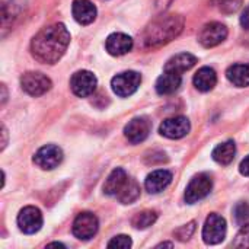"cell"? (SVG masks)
<instances>
[{"mask_svg": "<svg viewBox=\"0 0 249 249\" xmlns=\"http://www.w3.org/2000/svg\"><path fill=\"white\" fill-rule=\"evenodd\" d=\"M1 136H3V142H1V150H3L7 144V130L4 125H1Z\"/></svg>", "mask_w": 249, "mask_h": 249, "instance_id": "obj_33", "label": "cell"}, {"mask_svg": "<svg viewBox=\"0 0 249 249\" xmlns=\"http://www.w3.org/2000/svg\"><path fill=\"white\" fill-rule=\"evenodd\" d=\"M239 22H241V25H242L244 29L249 31V4L242 10L241 18H239Z\"/></svg>", "mask_w": 249, "mask_h": 249, "instance_id": "obj_30", "label": "cell"}, {"mask_svg": "<svg viewBox=\"0 0 249 249\" xmlns=\"http://www.w3.org/2000/svg\"><path fill=\"white\" fill-rule=\"evenodd\" d=\"M228 38V28L220 22H210L204 25L198 34V42L206 48H213Z\"/></svg>", "mask_w": 249, "mask_h": 249, "instance_id": "obj_9", "label": "cell"}, {"mask_svg": "<svg viewBox=\"0 0 249 249\" xmlns=\"http://www.w3.org/2000/svg\"><path fill=\"white\" fill-rule=\"evenodd\" d=\"M212 188H213V179H212V177L209 174L196 175L190 181V184H188V187L185 190V196H184L185 203L194 204V203L206 198L210 194Z\"/></svg>", "mask_w": 249, "mask_h": 249, "instance_id": "obj_4", "label": "cell"}, {"mask_svg": "<svg viewBox=\"0 0 249 249\" xmlns=\"http://www.w3.org/2000/svg\"><path fill=\"white\" fill-rule=\"evenodd\" d=\"M105 48L111 55L120 57L131 51L133 48V38L123 32L111 34L105 41Z\"/></svg>", "mask_w": 249, "mask_h": 249, "instance_id": "obj_14", "label": "cell"}, {"mask_svg": "<svg viewBox=\"0 0 249 249\" xmlns=\"http://www.w3.org/2000/svg\"><path fill=\"white\" fill-rule=\"evenodd\" d=\"M184 23L181 15H162L156 18L143 32V45L153 50L169 44L182 32Z\"/></svg>", "mask_w": 249, "mask_h": 249, "instance_id": "obj_2", "label": "cell"}, {"mask_svg": "<svg viewBox=\"0 0 249 249\" xmlns=\"http://www.w3.org/2000/svg\"><path fill=\"white\" fill-rule=\"evenodd\" d=\"M139 197H140V185L134 179L128 178V181L125 182L124 188L117 196V200L121 204H133L134 201L139 200Z\"/></svg>", "mask_w": 249, "mask_h": 249, "instance_id": "obj_23", "label": "cell"}, {"mask_svg": "<svg viewBox=\"0 0 249 249\" xmlns=\"http://www.w3.org/2000/svg\"><path fill=\"white\" fill-rule=\"evenodd\" d=\"M127 181H128V175L125 174V171L123 168H117L107 178V181L104 184V193L107 196L117 197L120 194V191L124 188Z\"/></svg>", "mask_w": 249, "mask_h": 249, "instance_id": "obj_18", "label": "cell"}, {"mask_svg": "<svg viewBox=\"0 0 249 249\" xmlns=\"http://www.w3.org/2000/svg\"><path fill=\"white\" fill-rule=\"evenodd\" d=\"M61 160H63V150L55 144L42 146L34 155V163L44 171H51L57 168L61 163Z\"/></svg>", "mask_w": 249, "mask_h": 249, "instance_id": "obj_10", "label": "cell"}, {"mask_svg": "<svg viewBox=\"0 0 249 249\" xmlns=\"http://www.w3.org/2000/svg\"><path fill=\"white\" fill-rule=\"evenodd\" d=\"M194 232H196V222H190V223L181 226L179 229H177L174 235H175V238H177L178 241L187 242V241H190V238L194 235Z\"/></svg>", "mask_w": 249, "mask_h": 249, "instance_id": "obj_28", "label": "cell"}, {"mask_svg": "<svg viewBox=\"0 0 249 249\" xmlns=\"http://www.w3.org/2000/svg\"><path fill=\"white\" fill-rule=\"evenodd\" d=\"M70 44V32L64 23H53L42 28L31 41L34 58L44 64H55Z\"/></svg>", "mask_w": 249, "mask_h": 249, "instance_id": "obj_1", "label": "cell"}, {"mask_svg": "<svg viewBox=\"0 0 249 249\" xmlns=\"http://www.w3.org/2000/svg\"><path fill=\"white\" fill-rule=\"evenodd\" d=\"M239 171H241V174L244 175V177H249V155L241 162V165H239Z\"/></svg>", "mask_w": 249, "mask_h": 249, "instance_id": "obj_31", "label": "cell"}, {"mask_svg": "<svg viewBox=\"0 0 249 249\" xmlns=\"http://www.w3.org/2000/svg\"><path fill=\"white\" fill-rule=\"evenodd\" d=\"M150 130H152V124L146 117H136L131 121H128V124L124 128V134L130 143L139 144L149 137Z\"/></svg>", "mask_w": 249, "mask_h": 249, "instance_id": "obj_13", "label": "cell"}, {"mask_svg": "<svg viewBox=\"0 0 249 249\" xmlns=\"http://www.w3.org/2000/svg\"><path fill=\"white\" fill-rule=\"evenodd\" d=\"M172 182V174L166 169H158L147 175L144 187L150 194H158L163 191Z\"/></svg>", "mask_w": 249, "mask_h": 249, "instance_id": "obj_16", "label": "cell"}, {"mask_svg": "<svg viewBox=\"0 0 249 249\" xmlns=\"http://www.w3.org/2000/svg\"><path fill=\"white\" fill-rule=\"evenodd\" d=\"M18 226L20 232L26 235H34L42 228V214L39 209L34 206L23 207L18 214Z\"/></svg>", "mask_w": 249, "mask_h": 249, "instance_id": "obj_11", "label": "cell"}, {"mask_svg": "<svg viewBox=\"0 0 249 249\" xmlns=\"http://www.w3.org/2000/svg\"><path fill=\"white\" fill-rule=\"evenodd\" d=\"M1 92H3V95H1V105H4L6 104V99H7V90H6V86L4 85H1Z\"/></svg>", "mask_w": 249, "mask_h": 249, "instance_id": "obj_34", "label": "cell"}, {"mask_svg": "<svg viewBox=\"0 0 249 249\" xmlns=\"http://www.w3.org/2000/svg\"><path fill=\"white\" fill-rule=\"evenodd\" d=\"M214 4H217L219 10L225 15H232L238 12L244 3V0H213Z\"/></svg>", "mask_w": 249, "mask_h": 249, "instance_id": "obj_25", "label": "cell"}, {"mask_svg": "<svg viewBox=\"0 0 249 249\" xmlns=\"http://www.w3.org/2000/svg\"><path fill=\"white\" fill-rule=\"evenodd\" d=\"M98 80L95 74L89 70H79L70 79V88L73 93L79 98L90 96L96 89Z\"/></svg>", "mask_w": 249, "mask_h": 249, "instance_id": "obj_8", "label": "cell"}, {"mask_svg": "<svg viewBox=\"0 0 249 249\" xmlns=\"http://www.w3.org/2000/svg\"><path fill=\"white\" fill-rule=\"evenodd\" d=\"M232 247L233 248H249V223L242 225L235 241L232 242Z\"/></svg>", "mask_w": 249, "mask_h": 249, "instance_id": "obj_27", "label": "cell"}, {"mask_svg": "<svg viewBox=\"0 0 249 249\" xmlns=\"http://www.w3.org/2000/svg\"><path fill=\"white\" fill-rule=\"evenodd\" d=\"M20 86L28 95L38 98L51 89L53 82L50 80V77H47L45 74H42L39 71H28V73L22 74Z\"/></svg>", "mask_w": 249, "mask_h": 249, "instance_id": "obj_5", "label": "cell"}, {"mask_svg": "<svg viewBox=\"0 0 249 249\" xmlns=\"http://www.w3.org/2000/svg\"><path fill=\"white\" fill-rule=\"evenodd\" d=\"M191 130V124L190 120L187 117H172L165 120L160 127H159V133L163 137L177 140V139H182L185 137Z\"/></svg>", "mask_w": 249, "mask_h": 249, "instance_id": "obj_12", "label": "cell"}, {"mask_svg": "<svg viewBox=\"0 0 249 249\" xmlns=\"http://www.w3.org/2000/svg\"><path fill=\"white\" fill-rule=\"evenodd\" d=\"M233 216H235V222L238 225H245L249 220V203L247 201H241L235 206L233 210Z\"/></svg>", "mask_w": 249, "mask_h": 249, "instance_id": "obj_26", "label": "cell"}, {"mask_svg": "<svg viewBox=\"0 0 249 249\" xmlns=\"http://www.w3.org/2000/svg\"><path fill=\"white\" fill-rule=\"evenodd\" d=\"M133 245L130 236L127 235H118L115 238H112L109 242H108V248H121V249H127L130 248Z\"/></svg>", "mask_w": 249, "mask_h": 249, "instance_id": "obj_29", "label": "cell"}, {"mask_svg": "<svg viewBox=\"0 0 249 249\" xmlns=\"http://www.w3.org/2000/svg\"><path fill=\"white\" fill-rule=\"evenodd\" d=\"M193 82L200 92H210L217 83V74L212 67H201L196 73Z\"/></svg>", "mask_w": 249, "mask_h": 249, "instance_id": "obj_20", "label": "cell"}, {"mask_svg": "<svg viewBox=\"0 0 249 249\" xmlns=\"http://www.w3.org/2000/svg\"><path fill=\"white\" fill-rule=\"evenodd\" d=\"M197 63V57L190 54V53H179L174 57H171L168 60V63L165 64V70L166 71H175V73H184L187 70H190L191 67H194Z\"/></svg>", "mask_w": 249, "mask_h": 249, "instance_id": "obj_19", "label": "cell"}, {"mask_svg": "<svg viewBox=\"0 0 249 249\" xmlns=\"http://www.w3.org/2000/svg\"><path fill=\"white\" fill-rule=\"evenodd\" d=\"M71 13L77 23L90 25L96 19V7L90 0H74L71 4Z\"/></svg>", "mask_w": 249, "mask_h": 249, "instance_id": "obj_15", "label": "cell"}, {"mask_svg": "<svg viewBox=\"0 0 249 249\" xmlns=\"http://www.w3.org/2000/svg\"><path fill=\"white\" fill-rule=\"evenodd\" d=\"M162 247H169V248H172L174 245H172L171 242H163V244H160V245H158V248H162Z\"/></svg>", "mask_w": 249, "mask_h": 249, "instance_id": "obj_35", "label": "cell"}, {"mask_svg": "<svg viewBox=\"0 0 249 249\" xmlns=\"http://www.w3.org/2000/svg\"><path fill=\"white\" fill-rule=\"evenodd\" d=\"M48 247H60V248H64V245H63V244H58V242H53V244H50Z\"/></svg>", "mask_w": 249, "mask_h": 249, "instance_id": "obj_36", "label": "cell"}, {"mask_svg": "<svg viewBox=\"0 0 249 249\" xmlns=\"http://www.w3.org/2000/svg\"><path fill=\"white\" fill-rule=\"evenodd\" d=\"M226 77L236 88H247L249 86V64L238 63L231 66L226 71Z\"/></svg>", "mask_w": 249, "mask_h": 249, "instance_id": "obj_21", "label": "cell"}, {"mask_svg": "<svg viewBox=\"0 0 249 249\" xmlns=\"http://www.w3.org/2000/svg\"><path fill=\"white\" fill-rule=\"evenodd\" d=\"M235 155H236V144L232 140H228L216 146L212 153L213 159L220 165H231L235 159Z\"/></svg>", "mask_w": 249, "mask_h": 249, "instance_id": "obj_22", "label": "cell"}, {"mask_svg": "<svg viewBox=\"0 0 249 249\" xmlns=\"http://www.w3.org/2000/svg\"><path fill=\"white\" fill-rule=\"evenodd\" d=\"M142 83V76L140 73L137 71H133V70H128V71H123L117 76L112 77L111 80V86H112V90L121 96V98H127L130 95H133L139 86Z\"/></svg>", "mask_w": 249, "mask_h": 249, "instance_id": "obj_6", "label": "cell"}, {"mask_svg": "<svg viewBox=\"0 0 249 249\" xmlns=\"http://www.w3.org/2000/svg\"><path fill=\"white\" fill-rule=\"evenodd\" d=\"M182 83V76L181 73L175 71H163V74L158 79L156 82V92L159 95H171L175 90L179 89Z\"/></svg>", "mask_w": 249, "mask_h": 249, "instance_id": "obj_17", "label": "cell"}, {"mask_svg": "<svg viewBox=\"0 0 249 249\" xmlns=\"http://www.w3.org/2000/svg\"><path fill=\"white\" fill-rule=\"evenodd\" d=\"M228 232L226 220L217 213H212L203 228V239L207 245H217L225 241Z\"/></svg>", "mask_w": 249, "mask_h": 249, "instance_id": "obj_3", "label": "cell"}, {"mask_svg": "<svg viewBox=\"0 0 249 249\" xmlns=\"http://www.w3.org/2000/svg\"><path fill=\"white\" fill-rule=\"evenodd\" d=\"M99 229L98 217L93 213L83 212L73 222V235L80 241H88L96 235Z\"/></svg>", "mask_w": 249, "mask_h": 249, "instance_id": "obj_7", "label": "cell"}, {"mask_svg": "<svg viewBox=\"0 0 249 249\" xmlns=\"http://www.w3.org/2000/svg\"><path fill=\"white\" fill-rule=\"evenodd\" d=\"M172 1H174V0H155V6H156V9H158L159 12H162V10L168 9V7L171 6Z\"/></svg>", "mask_w": 249, "mask_h": 249, "instance_id": "obj_32", "label": "cell"}, {"mask_svg": "<svg viewBox=\"0 0 249 249\" xmlns=\"http://www.w3.org/2000/svg\"><path fill=\"white\" fill-rule=\"evenodd\" d=\"M156 220H158V213L155 210H143L134 214V217L131 219V225L139 231H144L152 225H155Z\"/></svg>", "mask_w": 249, "mask_h": 249, "instance_id": "obj_24", "label": "cell"}, {"mask_svg": "<svg viewBox=\"0 0 249 249\" xmlns=\"http://www.w3.org/2000/svg\"><path fill=\"white\" fill-rule=\"evenodd\" d=\"M248 45H249V38H248Z\"/></svg>", "mask_w": 249, "mask_h": 249, "instance_id": "obj_37", "label": "cell"}]
</instances>
